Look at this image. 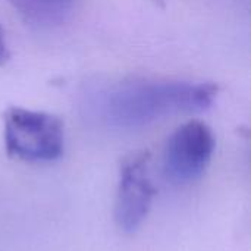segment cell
I'll return each mask as SVG.
<instances>
[{"mask_svg":"<svg viewBox=\"0 0 251 251\" xmlns=\"http://www.w3.org/2000/svg\"><path fill=\"white\" fill-rule=\"evenodd\" d=\"M9 59V49L6 44V38H4V32L0 26V66L4 65Z\"/></svg>","mask_w":251,"mask_h":251,"instance_id":"obj_6","label":"cell"},{"mask_svg":"<svg viewBox=\"0 0 251 251\" xmlns=\"http://www.w3.org/2000/svg\"><path fill=\"white\" fill-rule=\"evenodd\" d=\"M25 21L38 26L62 24L72 12L76 0H9Z\"/></svg>","mask_w":251,"mask_h":251,"instance_id":"obj_5","label":"cell"},{"mask_svg":"<svg viewBox=\"0 0 251 251\" xmlns=\"http://www.w3.org/2000/svg\"><path fill=\"white\" fill-rule=\"evenodd\" d=\"M215 146V135L204 122L190 121L181 125L165 146L163 174L166 179L185 185L201 178L212 160Z\"/></svg>","mask_w":251,"mask_h":251,"instance_id":"obj_3","label":"cell"},{"mask_svg":"<svg viewBox=\"0 0 251 251\" xmlns=\"http://www.w3.org/2000/svg\"><path fill=\"white\" fill-rule=\"evenodd\" d=\"M149 154L137 153L125 159L119 171L115 201V221L125 234L135 232L146 221L156 188L149 174Z\"/></svg>","mask_w":251,"mask_h":251,"instance_id":"obj_4","label":"cell"},{"mask_svg":"<svg viewBox=\"0 0 251 251\" xmlns=\"http://www.w3.org/2000/svg\"><path fill=\"white\" fill-rule=\"evenodd\" d=\"M3 138L10 157L29 163L54 162L65 149V128L57 116L16 106L3 113Z\"/></svg>","mask_w":251,"mask_h":251,"instance_id":"obj_2","label":"cell"},{"mask_svg":"<svg viewBox=\"0 0 251 251\" xmlns=\"http://www.w3.org/2000/svg\"><path fill=\"white\" fill-rule=\"evenodd\" d=\"M216 94L213 84L134 81L97 93L91 106L109 126L134 129L171 115L203 112L212 106Z\"/></svg>","mask_w":251,"mask_h":251,"instance_id":"obj_1","label":"cell"}]
</instances>
